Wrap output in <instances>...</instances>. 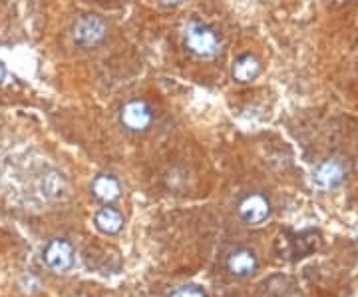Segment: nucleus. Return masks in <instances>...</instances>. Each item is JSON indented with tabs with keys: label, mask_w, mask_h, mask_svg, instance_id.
<instances>
[{
	"label": "nucleus",
	"mask_w": 358,
	"mask_h": 297,
	"mask_svg": "<svg viewBox=\"0 0 358 297\" xmlns=\"http://www.w3.org/2000/svg\"><path fill=\"white\" fill-rule=\"evenodd\" d=\"M343 180H345V168L338 160H327L317 170V184L324 190H333Z\"/></svg>",
	"instance_id": "nucleus-10"
},
{
	"label": "nucleus",
	"mask_w": 358,
	"mask_h": 297,
	"mask_svg": "<svg viewBox=\"0 0 358 297\" xmlns=\"http://www.w3.org/2000/svg\"><path fill=\"white\" fill-rule=\"evenodd\" d=\"M237 212H239V218L247 226H261L271 216V202H268L267 195L253 192V194L245 195L243 200L239 202Z\"/></svg>",
	"instance_id": "nucleus-4"
},
{
	"label": "nucleus",
	"mask_w": 358,
	"mask_h": 297,
	"mask_svg": "<svg viewBox=\"0 0 358 297\" xmlns=\"http://www.w3.org/2000/svg\"><path fill=\"white\" fill-rule=\"evenodd\" d=\"M233 78L241 84L253 82L259 74H261V62L257 60L253 54H243L233 62V70H231Z\"/></svg>",
	"instance_id": "nucleus-9"
},
{
	"label": "nucleus",
	"mask_w": 358,
	"mask_h": 297,
	"mask_svg": "<svg viewBox=\"0 0 358 297\" xmlns=\"http://www.w3.org/2000/svg\"><path fill=\"white\" fill-rule=\"evenodd\" d=\"M164 6H179L181 2H185V0H159Z\"/></svg>",
	"instance_id": "nucleus-12"
},
{
	"label": "nucleus",
	"mask_w": 358,
	"mask_h": 297,
	"mask_svg": "<svg viewBox=\"0 0 358 297\" xmlns=\"http://www.w3.org/2000/svg\"><path fill=\"white\" fill-rule=\"evenodd\" d=\"M167 297H209L205 293L203 289L195 287V285H185V287H179L176 291H171Z\"/></svg>",
	"instance_id": "nucleus-11"
},
{
	"label": "nucleus",
	"mask_w": 358,
	"mask_h": 297,
	"mask_svg": "<svg viewBox=\"0 0 358 297\" xmlns=\"http://www.w3.org/2000/svg\"><path fill=\"white\" fill-rule=\"evenodd\" d=\"M42 259L48 265V270H52L54 273H68L76 263L74 246L66 237H52L44 246Z\"/></svg>",
	"instance_id": "nucleus-2"
},
{
	"label": "nucleus",
	"mask_w": 358,
	"mask_h": 297,
	"mask_svg": "<svg viewBox=\"0 0 358 297\" xmlns=\"http://www.w3.org/2000/svg\"><path fill=\"white\" fill-rule=\"evenodd\" d=\"M94 223H96L98 232L106 233V235H115L124 228V216L115 207L106 206L94 216Z\"/></svg>",
	"instance_id": "nucleus-8"
},
{
	"label": "nucleus",
	"mask_w": 358,
	"mask_h": 297,
	"mask_svg": "<svg viewBox=\"0 0 358 297\" xmlns=\"http://www.w3.org/2000/svg\"><path fill=\"white\" fill-rule=\"evenodd\" d=\"M92 195L102 202L106 206L114 204L115 200L122 195V188H120V181L115 180L114 176L110 174H102V176H96L92 181Z\"/></svg>",
	"instance_id": "nucleus-7"
},
{
	"label": "nucleus",
	"mask_w": 358,
	"mask_h": 297,
	"mask_svg": "<svg viewBox=\"0 0 358 297\" xmlns=\"http://www.w3.org/2000/svg\"><path fill=\"white\" fill-rule=\"evenodd\" d=\"M4 76H6V68H4V64L0 62V82L4 80Z\"/></svg>",
	"instance_id": "nucleus-13"
},
{
	"label": "nucleus",
	"mask_w": 358,
	"mask_h": 297,
	"mask_svg": "<svg viewBox=\"0 0 358 297\" xmlns=\"http://www.w3.org/2000/svg\"><path fill=\"white\" fill-rule=\"evenodd\" d=\"M152 120H154L152 108L143 100H131V102L124 104V108L120 112V122L129 132H145L152 126Z\"/></svg>",
	"instance_id": "nucleus-5"
},
{
	"label": "nucleus",
	"mask_w": 358,
	"mask_h": 297,
	"mask_svg": "<svg viewBox=\"0 0 358 297\" xmlns=\"http://www.w3.org/2000/svg\"><path fill=\"white\" fill-rule=\"evenodd\" d=\"M106 36V22L96 14H86L82 18H78L74 30H72V39L80 46H96L100 44Z\"/></svg>",
	"instance_id": "nucleus-3"
},
{
	"label": "nucleus",
	"mask_w": 358,
	"mask_h": 297,
	"mask_svg": "<svg viewBox=\"0 0 358 297\" xmlns=\"http://www.w3.org/2000/svg\"><path fill=\"white\" fill-rule=\"evenodd\" d=\"M185 46L197 58H215L221 50L217 34L201 22H189L185 26Z\"/></svg>",
	"instance_id": "nucleus-1"
},
{
	"label": "nucleus",
	"mask_w": 358,
	"mask_h": 297,
	"mask_svg": "<svg viewBox=\"0 0 358 297\" xmlns=\"http://www.w3.org/2000/svg\"><path fill=\"white\" fill-rule=\"evenodd\" d=\"M225 268H227V272L231 275L245 279V277H251L259 270V259H257L253 249H249V247H235L225 258Z\"/></svg>",
	"instance_id": "nucleus-6"
}]
</instances>
